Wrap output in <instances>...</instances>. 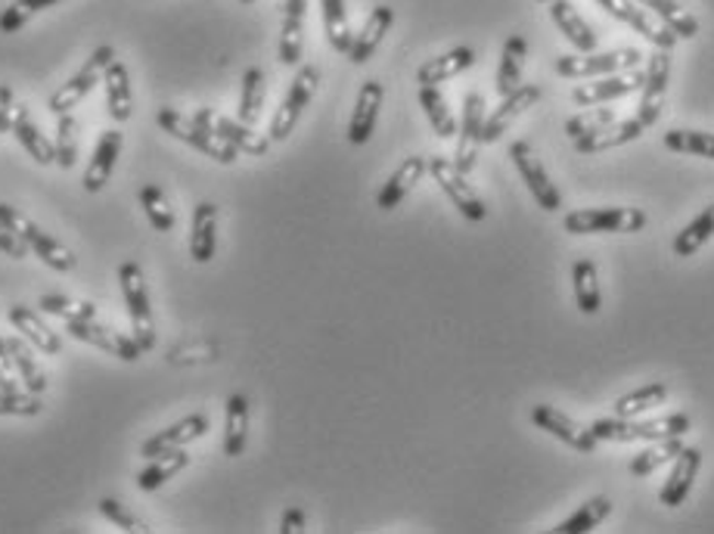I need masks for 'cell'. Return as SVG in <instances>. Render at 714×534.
I'll return each mask as SVG.
<instances>
[{"instance_id": "obj_59", "label": "cell", "mask_w": 714, "mask_h": 534, "mask_svg": "<svg viewBox=\"0 0 714 534\" xmlns=\"http://www.w3.org/2000/svg\"><path fill=\"white\" fill-rule=\"evenodd\" d=\"M242 3H256V0H242Z\"/></svg>"}, {"instance_id": "obj_24", "label": "cell", "mask_w": 714, "mask_h": 534, "mask_svg": "<svg viewBox=\"0 0 714 534\" xmlns=\"http://www.w3.org/2000/svg\"><path fill=\"white\" fill-rule=\"evenodd\" d=\"M426 171H429V159H422V156H407L401 166L392 171V178L385 181L383 190H379L376 205H379L383 212L398 208V205L407 200V193L426 178Z\"/></svg>"}, {"instance_id": "obj_21", "label": "cell", "mask_w": 714, "mask_h": 534, "mask_svg": "<svg viewBox=\"0 0 714 534\" xmlns=\"http://www.w3.org/2000/svg\"><path fill=\"white\" fill-rule=\"evenodd\" d=\"M699 469H702V451L699 447H680V454L675 457V466H671V476L661 485V503L675 510V507H680L683 500L690 498Z\"/></svg>"}, {"instance_id": "obj_3", "label": "cell", "mask_w": 714, "mask_h": 534, "mask_svg": "<svg viewBox=\"0 0 714 534\" xmlns=\"http://www.w3.org/2000/svg\"><path fill=\"white\" fill-rule=\"evenodd\" d=\"M0 224L3 227H10L13 234H19L22 240L29 242V249L35 252L37 259L44 261L50 271H56V274H69L75 268V255L63 246L59 240H54L47 230H41L29 215H22L16 205H7L0 203Z\"/></svg>"}, {"instance_id": "obj_58", "label": "cell", "mask_w": 714, "mask_h": 534, "mask_svg": "<svg viewBox=\"0 0 714 534\" xmlns=\"http://www.w3.org/2000/svg\"><path fill=\"white\" fill-rule=\"evenodd\" d=\"M7 106H13V88L0 84V112L7 110Z\"/></svg>"}, {"instance_id": "obj_36", "label": "cell", "mask_w": 714, "mask_h": 534, "mask_svg": "<svg viewBox=\"0 0 714 534\" xmlns=\"http://www.w3.org/2000/svg\"><path fill=\"white\" fill-rule=\"evenodd\" d=\"M417 100H420L422 112H426V118H429V125L432 130L439 134L441 140H451V137H457V118H454V112L447 106V100H444V93L435 88V84H422L420 93H417Z\"/></svg>"}, {"instance_id": "obj_43", "label": "cell", "mask_w": 714, "mask_h": 534, "mask_svg": "<svg viewBox=\"0 0 714 534\" xmlns=\"http://www.w3.org/2000/svg\"><path fill=\"white\" fill-rule=\"evenodd\" d=\"M680 439H659V442H646V447H643L641 454L631 461V476H653L659 466H665V463H671L675 457L680 454Z\"/></svg>"}, {"instance_id": "obj_1", "label": "cell", "mask_w": 714, "mask_h": 534, "mask_svg": "<svg viewBox=\"0 0 714 534\" xmlns=\"http://www.w3.org/2000/svg\"><path fill=\"white\" fill-rule=\"evenodd\" d=\"M690 417L687 413H671V417H659V420H624V417H612V420H597L590 423V432L597 442H659V439H683L690 432Z\"/></svg>"}, {"instance_id": "obj_57", "label": "cell", "mask_w": 714, "mask_h": 534, "mask_svg": "<svg viewBox=\"0 0 714 534\" xmlns=\"http://www.w3.org/2000/svg\"><path fill=\"white\" fill-rule=\"evenodd\" d=\"M22 110H25V106H16V103H13V106H7V110L0 112V134L13 130V125H16V118L22 115Z\"/></svg>"}, {"instance_id": "obj_11", "label": "cell", "mask_w": 714, "mask_h": 534, "mask_svg": "<svg viewBox=\"0 0 714 534\" xmlns=\"http://www.w3.org/2000/svg\"><path fill=\"white\" fill-rule=\"evenodd\" d=\"M193 118L200 122L202 128L218 134L224 144H230V147L237 149V152H242V156H268V149H271V137H261L258 130L242 125L239 118H227V115H220V112H215L212 106L200 110Z\"/></svg>"}, {"instance_id": "obj_14", "label": "cell", "mask_w": 714, "mask_h": 534, "mask_svg": "<svg viewBox=\"0 0 714 534\" xmlns=\"http://www.w3.org/2000/svg\"><path fill=\"white\" fill-rule=\"evenodd\" d=\"M66 330H69V336H75L78 342H88L93 349L115 354L118 361H128V364L144 354V349L137 345L134 336H125V332L112 330V327H103L97 317H91V320H66Z\"/></svg>"}, {"instance_id": "obj_46", "label": "cell", "mask_w": 714, "mask_h": 534, "mask_svg": "<svg viewBox=\"0 0 714 534\" xmlns=\"http://www.w3.org/2000/svg\"><path fill=\"white\" fill-rule=\"evenodd\" d=\"M7 349L13 354V364H16L22 386L29 388V391H35V395H41V391L47 388V376H44V370L37 367L32 349H29L22 339H7Z\"/></svg>"}, {"instance_id": "obj_25", "label": "cell", "mask_w": 714, "mask_h": 534, "mask_svg": "<svg viewBox=\"0 0 714 534\" xmlns=\"http://www.w3.org/2000/svg\"><path fill=\"white\" fill-rule=\"evenodd\" d=\"M218 249V205L200 203L193 208L190 224V259L196 264H208Z\"/></svg>"}, {"instance_id": "obj_38", "label": "cell", "mask_w": 714, "mask_h": 534, "mask_svg": "<svg viewBox=\"0 0 714 534\" xmlns=\"http://www.w3.org/2000/svg\"><path fill=\"white\" fill-rule=\"evenodd\" d=\"M637 3L643 10L656 13L661 19V25L678 35V41H690V37L699 35V19L693 13H687L678 0H637Z\"/></svg>"}, {"instance_id": "obj_52", "label": "cell", "mask_w": 714, "mask_h": 534, "mask_svg": "<svg viewBox=\"0 0 714 534\" xmlns=\"http://www.w3.org/2000/svg\"><path fill=\"white\" fill-rule=\"evenodd\" d=\"M44 401L35 391H0V417H37Z\"/></svg>"}, {"instance_id": "obj_47", "label": "cell", "mask_w": 714, "mask_h": 534, "mask_svg": "<svg viewBox=\"0 0 714 534\" xmlns=\"http://www.w3.org/2000/svg\"><path fill=\"white\" fill-rule=\"evenodd\" d=\"M137 200H140V208H144L147 221L152 224V230H159V234H171L174 230V208L168 205L166 193L159 186L147 184L140 190Z\"/></svg>"}, {"instance_id": "obj_45", "label": "cell", "mask_w": 714, "mask_h": 534, "mask_svg": "<svg viewBox=\"0 0 714 534\" xmlns=\"http://www.w3.org/2000/svg\"><path fill=\"white\" fill-rule=\"evenodd\" d=\"M661 144L671 149V152L702 156V159H712L714 162V134H709V130H690V128L668 130V134L661 137Z\"/></svg>"}, {"instance_id": "obj_13", "label": "cell", "mask_w": 714, "mask_h": 534, "mask_svg": "<svg viewBox=\"0 0 714 534\" xmlns=\"http://www.w3.org/2000/svg\"><path fill=\"white\" fill-rule=\"evenodd\" d=\"M646 81V72L643 69H627V72H615V75H603L600 81H587V84H578L571 91V103L575 106H605V103H615L622 96H631L637 93Z\"/></svg>"}, {"instance_id": "obj_17", "label": "cell", "mask_w": 714, "mask_h": 534, "mask_svg": "<svg viewBox=\"0 0 714 534\" xmlns=\"http://www.w3.org/2000/svg\"><path fill=\"white\" fill-rule=\"evenodd\" d=\"M597 3L603 7L609 16H615L624 25H631L637 35L646 37L656 50H675L678 35L671 29H665V25H656L649 19V10H643L637 0H597Z\"/></svg>"}, {"instance_id": "obj_20", "label": "cell", "mask_w": 714, "mask_h": 534, "mask_svg": "<svg viewBox=\"0 0 714 534\" xmlns=\"http://www.w3.org/2000/svg\"><path fill=\"white\" fill-rule=\"evenodd\" d=\"M208 432V417L205 413H190V417H183L174 425H168L162 432H156L152 439L140 444V457H159V454H166V451H174V447H186L190 442H196Z\"/></svg>"}, {"instance_id": "obj_16", "label": "cell", "mask_w": 714, "mask_h": 534, "mask_svg": "<svg viewBox=\"0 0 714 534\" xmlns=\"http://www.w3.org/2000/svg\"><path fill=\"white\" fill-rule=\"evenodd\" d=\"M532 423L537 429H544L547 435L559 439L578 454H593L597 451V439L590 432V425H581L578 420H571L568 413L556 410L553 405H534L532 407Z\"/></svg>"}, {"instance_id": "obj_26", "label": "cell", "mask_w": 714, "mask_h": 534, "mask_svg": "<svg viewBox=\"0 0 714 534\" xmlns=\"http://www.w3.org/2000/svg\"><path fill=\"white\" fill-rule=\"evenodd\" d=\"M549 16H553L556 29L563 32V37H566L578 54H593V50H597V32H593L590 22L575 10L571 0H549Z\"/></svg>"}, {"instance_id": "obj_15", "label": "cell", "mask_w": 714, "mask_h": 534, "mask_svg": "<svg viewBox=\"0 0 714 534\" xmlns=\"http://www.w3.org/2000/svg\"><path fill=\"white\" fill-rule=\"evenodd\" d=\"M668 81H671V50H656L646 59V81L641 88V106H637V118L646 128H653L661 118V106L668 96Z\"/></svg>"}, {"instance_id": "obj_51", "label": "cell", "mask_w": 714, "mask_h": 534, "mask_svg": "<svg viewBox=\"0 0 714 534\" xmlns=\"http://www.w3.org/2000/svg\"><path fill=\"white\" fill-rule=\"evenodd\" d=\"M37 305H41L44 314H54V317H63V320H91V317H97V308L91 302H75L69 295L59 293L41 295Z\"/></svg>"}, {"instance_id": "obj_39", "label": "cell", "mask_w": 714, "mask_h": 534, "mask_svg": "<svg viewBox=\"0 0 714 534\" xmlns=\"http://www.w3.org/2000/svg\"><path fill=\"white\" fill-rule=\"evenodd\" d=\"M612 513V500L605 498V495H597V498L585 500L581 507H578V513H571L568 519H563L553 532L556 534H585L593 532L597 525H603L605 519Z\"/></svg>"}, {"instance_id": "obj_9", "label": "cell", "mask_w": 714, "mask_h": 534, "mask_svg": "<svg viewBox=\"0 0 714 534\" xmlns=\"http://www.w3.org/2000/svg\"><path fill=\"white\" fill-rule=\"evenodd\" d=\"M112 59H115V50H112L110 44L97 47V50L91 54V59H88V63H84V66H81V69H78V72H75L72 78L54 93V96H50V103H47L50 112H54V115H66V112H72L75 106H78V103H81V100H84V96L103 81V72H106V66H110Z\"/></svg>"}, {"instance_id": "obj_48", "label": "cell", "mask_w": 714, "mask_h": 534, "mask_svg": "<svg viewBox=\"0 0 714 534\" xmlns=\"http://www.w3.org/2000/svg\"><path fill=\"white\" fill-rule=\"evenodd\" d=\"M612 122H619V112L612 110V106H587L581 115L566 118L563 128H566L568 140H578V137H587V134L605 128V125H612Z\"/></svg>"}, {"instance_id": "obj_40", "label": "cell", "mask_w": 714, "mask_h": 534, "mask_svg": "<svg viewBox=\"0 0 714 534\" xmlns=\"http://www.w3.org/2000/svg\"><path fill=\"white\" fill-rule=\"evenodd\" d=\"M712 237H714V205H705L696 218L687 224L678 237H675V246H671V249H675L678 259H690V255H696L699 249L712 240Z\"/></svg>"}, {"instance_id": "obj_30", "label": "cell", "mask_w": 714, "mask_h": 534, "mask_svg": "<svg viewBox=\"0 0 714 534\" xmlns=\"http://www.w3.org/2000/svg\"><path fill=\"white\" fill-rule=\"evenodd\" d=\"M7 317H10V323L22 332L25 342H32L35 349H41V354H59V351H63V339H59L32 308L13 305V308L7 311Z\"/></svg>"}, {"instance_id": "obj_31", "label": "cell", "mask_w": 714, "mask_h": 534, "mask_svg": "<svg viewBox=\"0 0 714 534\" xmlns=\"http://www.w3.org/2000/svg\"><path fill=\"white\" fill-rule=\"evenodd\" d=\"M525 54H529V41L522 35H510L503 44L500 54V66H497L495 88L497 96H507L515 88H522V69H525Z\"/></svg>"}, {"instance_id": "obj_29", "label": "cell", "mask_w": 714, "mask_h": 534, "mask_svg": "<svg viewBox=\"0 0 714 534\" xmlns=\"http://www.w3.org/2000/svg\"><path fill=\"white\" fill-rule=\"evenodd\" d=\"M476 59L478 56L473 47H454V50H447V54L422 63L420 69H417V81H420V88L422 84H435V88H439L441 81H451V78H457V75H463L466 69H473Z\"/></svg>"}, {"instance_id": "obj_54", "label": "cell", "mask_w": 714, "mask_h": 534, "mask_svg": "<svg viewBox=\"0 0 714 534\" xmlns=\"http://www.w3.org/2000/svg\"><path fill=\"white\" fill-rule=\"evenodd\" d=\"M0 391H19V370L7 349V339H0Z\"/></svg>"}, {"instance_id": "obj_56", "label": "cell", "mask_w": 714, "mask_h": 534, "mask_svg": "<svg viewBox=\"0 0 714 534\" xmlns=\"http://www.w3.org/2000/svg\"><path fill=\"white\" fill-rule=\"evenodd\" d=\"M280 532L283 534H302L305 532V510L298 507H290L283 519H280Z\"/></svg>"}, {"instance_id": "obj_19", "label": "cell", "mask_w": 714, "mask_h": 534, "mask_svg": "<svg viewBox=\"0 0 714 534\" xmlns=\"http://www.w3.org/2000/svg\"><path fill=\"white\" fill-rule=\"evenodd\" d=\"M383 100H385L383 81H376V78L364 81V88H361V93H358V103H354V112H351L349 144L364 147L366 140L373 137L376 122H379V110H383Z\"/></svg>"}, {"instance_id": "obj_8", "label": "cell", "mask_w": 714, "mask_h": 534, "mask_svg": "<svg viewBox=\"0 0 714 534\" xmlns=\"http://www.w3.org/2000/svg\"><path fill=\"white\" fill-rule=\"evenodd\" d=\"M429 174L439 181V186L444 190V196L457 205V212L466 221H485L488 218V205L481 203V196L476 193V186L466 181V174L454 166V159H444L435 156L429 159Z\"/></svg>"}, {"instance_id": "obj_37", "label": "cell", "mask_w": 714, "mask_h": 534, "mask_svg": "<svg viewBox=\"0 0 714 534\" xmlns=\"http://www.w3.org/2000/svg\"><path fill=\"white\" fill-rule=\"evenodd\" d=\"M264 96H268V78L264 72L252 66L242 75V88H239V122L256 128L261 110H264Z\"/></svg>"}, {"instance_id": "obj_10", "label": "cell", "mask_w": 714, "mask_h": 534, "mask_svg": "<svg viewBox=\"0 0 714 534\" xmlns=\"http://www.w3.org/2000/svg\"><path fill=\"white\" fill-rule=\"evenodd\" d=\"M510 159H513L515 171L522 174L525 186L532 190L534 203L541 205L544 212H559L563 196H559L556 184L547 178V171L541 166V159H537L532 144H529V140H513V144H510Z\"/></svg>"}, {"instance_id": "obj_6", "label": "cell", "mask_w": 714, "mask_h": 534, "mask_svg": "<svg viewBox=\"0 0 714 534\" xmlns=\"http://www.w3.org/2000/svg\"><path fill=\"white\" fill-rule=\"evenodd\" d=\"M643 54L637 47H619V50H605V54H578V56H559L556 59V72L571 81H585V78H603V75L627 72V69H641Z\"/></svg>"}, {"instance_id": "obj_41", "label": "cell", "mask_w": 714, "mask_h": 534, "mask_svg": "<svg viewBox=\"0 0 714 534\" xmlns=\"http://www.w3.org/2000/svg\"><path fill=\"white\" fill-rule=\"evenodd\" d=\"M668 386L665 383H649V386L637 388V391H627L622 395L619 401H615V417H624V420H634V417H641L646 410H653V407H659L668 401Z\"/></svg>"}, {"instance_id": "obj_22", "label": "cell", "mask_w": 714, "mask_h": 534, "mask_svg": "<svg viewBox=\"0 0 714 534\" xmlns=\"http://www.w3.org/2000/svg\"><path fill=\"white\" fill-rule=\"evenodd\" d=\"M643 125L641 118H619V122H612V125H605V128L593 130V134H587V137H578V140H571L578 152H585V156H597V152H609V149H619L624 144H634V140H641Z\"/></svg>"}, {"instance_id": "obj_44", "label": "cell", "mask_w": 714, "mask_h": 534, "mask_svg": "<svg viewBox=\"0 0 714 534\" xmlns=\"http://www.w3.org/2000/svg\"><path fill=\"white\" fill-rule=\"evenodd\" d=\"M13 134H16V140L25 147V152L35 159L37 166H50V162H56V147L35 128V122L29 118V110H22L16 125H13Z\"/></svg>"}, {"instance_id": "obj_27", "label": "cell", "mask_w": 714, "mask_h": 534, "mask_svg": "<svg viewBox=\"0 0 714 534\" xmlns=\"http://www.w3.org/2000/svg\"><path fill=\"white\" fill-rule=\"evenodd\" d=\"M305 16H308V0H286V7H283V32H280V63L283 66H298L302 63Z\"/></svg>"}, {"instance_id": "obj_2", "label": "cell", "mask_w": 714, "mask_h": 534, "mask_svg": "<svg viewBox=\"0 0 714 534\" xmlns=\"http://www.w3.org/2000/svg\"><path fill=\"white\" fill-rule=\"evenodd\" d=\"M563 227L575 237L587 234H641L646 212L637 205H609V208H578L563 218Z\"/></svg>"}, {"instance_id": "obj_23", "label": "cell", "mask_w": 714, "mask_h": 534, "mask_svg": "<svg viewBox=\"0 0 714 534\" xmlns=\"http://www.w3.org/2000/svg\"><path fill=\"white\" fill-rule=\"evenodd\" d=\"M122 144H125L122 130H103V134H100L97 149H93L91 156V166H88L84 181H81L88 193H100L103 186L110 184L112 171H115V162H118V156H122Z\"/></svg>"}, {"instance_id": "obj_4", "label": "cell", "mask_w": 714, "mask_h": 534, "mask_svg": "<svg viewBox=\"0 0 714 534\" xmlns=\"http://www.w3.org/2000/svg\"><path fill=\"white\" fill-rule=\"evenodd\" d=\"M156 122H159V128L171 134V137H178L183 140L186 147L200 149L202 156H208V159H215L218 166H234L237 162V149L230 147V144H224L218 134H212L208 128H202L200 122L190 115H181L178 110H159L156 112Z\"/></svg>"}, {"instance_id": "obj_34", "label": "cell", "mask_w": 714, "mask_h": 534, "mask_svg": "<svg viewBox=\"0 0 714 534\" xmlns=\"http://www.w3.org/2000/svg\"><path fill=\"white\" fill-rule=\"evenodd\" d=\"M571 293H575V305L581 314H600L603 308V293H600V276H597V264L581 259L571 268Z\"/></svg>"}, {"instance_id": "obj_42", "label": "cell", "mask_w": 714, "mask_h": 534, "mask_svg": "<svg viewBox=\"0 0 714 534\" xmlns=\"http://www.w3.org/2000/svg\"><path fill=\"white\" fill-rule=\"evenodd\" d=\"M320 10H324V32L330 37V47L336 54L349 56L351 50V35L349 29V13H345V0H320Z\"/></svg>"}, {"instance_id": "obj_18", "label": "cell", "mask_w": 714, "mask_h": 534, "mask_svg": "<svg viewBox=\"0 0 714 534\" xmlns=\"http://www.w3.org/2000/svg\"><path fill=\"white\" fill-rule=\"evenodd\" d=\"M541 100V88L537 84H522L515 88L513 93L500 96V106H497L491 115H485V130H481V140L485 144H495L500 140L507 130L513 128V122L522 115L525 110H532L534 103Z\"/></svg>"}, {"instance_id": "obj_60", "label": "cell", "mask_w": 714, "mask_h": 534, "mask_svg": "<svg viewBox=\"0 0 714 534\" xmlns=\"http://www.w3.org/2000/svg\"><path fill=\"white\" fill-rule=\"evenodd\" d=\"M541 3H549V0H541Z\"/></svg>"}, {"instance_id": "obj_33", "label": "cell", "mask_w": 714, "mask_h": 534, "mask_svg": "<svg viewBox=\"0 0 714 534\" xmlns=\"http://www.w3.org/2000/svg\"><path fill=\"white\" fill-rule=\"evenodd\" d=\"M249 442V398L246 395H230L227 398V417H224V454L239 457Z\"/></svg>"}, {"instance_id": "obj_49", "label": "cell", "mask_w": 714, "mask_h": 534, "mask_svg": "<svg viewBox=\"0 0 714 534\" xmlns=\"http://www.w3.org/2000/svg\"><path fill=\"white\" fill-rule=\"evenodd\" d=\"M59 122H56V166L63 168V171H69V168L78 162V122H75L72 115L66 112V115H56Z\"/></svg>"}, {"instance_id": "obj_50", "label": "cell", "mask_w": 714, "mask_h": 534, "mask_svg": "<svg viewBox=\"0 0 714 534\" xmlns=\"http://www.w3.org/2000/svg\"><path fill=\"white\" fill-rule=\"evenodd\" d=\"M56 3H63V0H13V3L0 13V32H3V35H16L29 19L37 16L41 10H50Z\"/></svg>"}, {"instance_id": "obj_55", "label": "cell", "mask_w": 714, "mask_h": 534, "mask_svg": "<svg viewBox=\"0 0 714 534\" xmlns=\"http://www.w3.org/2000/svg\"><path fill=\"white\" fill-rule=\"evenodd\" d=\"M0 252H3V255H10V259L19 261V259H25V255H29L32 249H29V242L22 240L19 234H13L10 227H3V224H0Z\"/></svg>"}, {"instance_id": "obj_35", "label": "cell", "mask_w": 714, "mask_h": 534, "mask_svg": "<svg viewBox=\"0 0 714 534\" xmlns=\"http://www.w3.org/2000/svg\"><path fill=\"white\" fill-rule=\"evenodd\" d=\"M190 466V454L183 447H174V451H166L159 457H152L144 473H137V488L140 491H159L168 479H174L178 473H183Z\"/></svg>"}, {"instance_id": "obj_32", "label": "cell", "mask_w": 714, "mask_h": 534, "mask_svg": "<svg viewBox=\"0 0 714 534\" xmlns=\"http://www.w3.org/2000/svg\"><path fill=\"white\" fill-rule=\"evenodd\" d=\"M103 84H106V106H110V115L122 125L128 122L131 112H134V93H131V78H128V66L112 59L103 72Z\"/></svg>"}, {"instance_id": "obj_7", "label": "cell", "mask_w": 714, "mask_h": 534, "mask_svg": "<svg viewBox=\"0 0 714 534\" xmlns=\"http://www.w3.org/2000/svg\"><path fill=\"white\" fill-rule=\"evenodd\" d=\"M317 84H320V69L317 66H302L298 75L293 78V84H290V93L283 96V103H280V110L274 112V118H271V144H283V140H290V134L298 125V118H302V112L308 110V103L314 100V93H317Z\"/></svg>"}, {"instance_id": "obj_5", "label": "cell", "mask_w": 714, "mask_h": 534, "mask_svg": "<svg viewBox=\"0 0 714 534\" xmlns=\"http://www.w3.org/2000/svg\"><path fill=\"white\" fill-rule=\"evenodd\" d=\"M118 283H122V295H125V305H128L134 339H137V345L144 351H152L156 349V323H152L147 280H144L140 264L125 261V264L118 268Z\"/></svg>"}, {"instance_id": "obj_12", "label": "cell", "mask_w": 714, "mask_h": 534, "mask_svg": "<svg viewBox=\"0 0 714 534\" xmlns=\"http://www.w3.org/2000/svg\"><path fill=\"white\" fill-rule=\"evenodd\" d=\"M481 130H485V96L478 91H469L463 96V118H460L457 152H454V166L463 174H469L476 168L478 147L485 144Z\"/></svg>"}, {"instance_id": "obj_28", "label": "cell", "mask_w": 714, "mask_h": 534, "mask_svg": "<svg viewBox=\"0 0 714 534\" xmlns=\"http://www.w3.org/2000/svg\"><path fill=\"white\" fill-rule=\"evenodd\" d=\"M392 22H395V10H392V7H385V3L373 7V13L366 16L364 29H361V32L354 35V41H351L349 59L354 63V66H364L366 59L379 50V44H383V37L388 35Z\"/></svg>"}, {"instance_id": "obj_53", "label": "cell", "mask_w": 714, "mask_h": 534, "mask_svg": "<svg viewBox=\"0 0 714 534\" xmlns=\"http://www.w3.org/2000/svg\"><path fill=\"white\" fill-rule=\"evenodd\" d=\"M100 513H103V519H106V522H112L115 529H122V532H131V534H147L149 532L147 522L134 516L128 507H125V503H118L115 498L100 500Z\"/></svg>"}]
</instances>
